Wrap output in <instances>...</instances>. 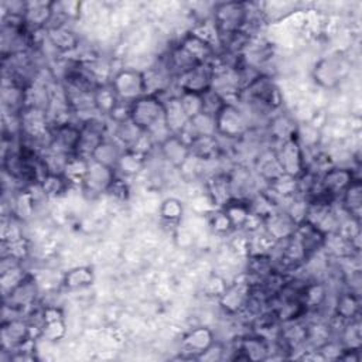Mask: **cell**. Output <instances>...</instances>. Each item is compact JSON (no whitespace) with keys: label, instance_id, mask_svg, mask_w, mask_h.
<instances>
[{"label":"cell","instance_id":"6da1fadb","mask_svg":"<svg viewBox=\"0 0 362 362\" xmlns=\"http://www.w3.org/2000/svg\"><path fill=\"white\" fill-rule=\"evenodd\" d=\"M129 119L147 134H153L157 126L168 129L164 103L156 95H144L130 103Z\"/></svg>","mask_w":362,"mask_h":362},{"label":"cell","instance_id":"7a4b0ae2","mask_svg":"<svg viewBox=\"0 0 362 362\" xmlns=\"http://www.w3.org/2000/svg\"><path fill=\"white\" fill-rule=\"evenodd\" d=\"M249 17V10L246 3L228 1L221 3L214 11V24L221 41L228 38L236 31L245 28Z\"/></svg>","mask_w":362,"mask_h":362},{"label":"cell","instance_id":"3957f363","mask_svg":"<svg viewBox=\"0 0 362 362\" xmlns=\"http://www.w3.org/2000/svg\"><path fill=\"white\" fill-rule=\"evenodd\" d=\"M113 92L120 103H133L139 98L146 95V85L141 72L137 71H122L119 72L110 83Z\"/></svg>","mask_w":362,"mask_h":362},{"label":"cell","instance_id":"277c9868","mask_svg":"<svg viewBox=\"0 0 362 362\" xmlns=\"http://www.w3.org/2000/svg\"><path fill=\"white\" fill-rule=\"evenodd\" d=\"M215 68L211 62H205L194 66L192 69L178 75V86L181 92L204 95L212 88Z\"/></svg>","mask_w":362,"mask_h":362},{"label":"cell","instance_id":"5b68a950","mask_svg":"<svg viewBox=\"0 0 362 362\" xmlns=\"http://www.w3.org/2000/svg\"><path fill=\"white\" fill-rule=\"evenodd\" d=\"M216 133L225 137H239L247 130L249 120L246 115L232 103H226L215 116Z\"/></svg>","mask_w":362,"mask_h":362},{"label":"cell","instance_id":"8992f818","mask_svg":"<svg viewBox=\"0 0 362 362\" xmlns=\"http://www.w3.org/2000/svg\"><path fill=\"white\" fill-rule=\"evenodd\" d=\"M82 181L83 185L93 192L107 191L110 184L115 181V168L93 160L92 164H88V170Z\"/></svg>","mask_w":362,"mask_h":362},{"label":"cell","instance_id":"52a82bcc","mask_svg":"<svg viewBox=\"0 0 362 362\" xmlns=\"http://www.w3.org/2000/svg\"><path fill=\"white\" fill-rule=\"evenodd\" d=\"M48 40L51 44L61 51L75 48L78 44L74 33L66 27V24H52L48 27Z\"/></svg>","mask_w":362,"mask_h":362},{"label":"cell","instance_id":"ba28073f","mask_svg":"<svg viewBox=\"0 0 362 362\" xmlns=\"http://www.w3.org/2000/svg\"><path fill=\"white\" fill-rule=\"evenodd\" d=\"M342 201L349 214L359 216L361 208V184L359 180H354L342 194Z\"/></svg>","mask_w":362,"mask_h":362},{"label":"cell","instance_id":"9c48e42d","mask_svg":"<svg viewBox=\"0 0 362 362\" xmlns=\"http://www.w3.org/2000/svg\"><path fill=\"white\" fill-rule=\"evenodd\" d=\"M92 280V274L88 272V269H76L72 270L68 276H66V286H83L90 283Z\"/></svg>","mask_w":362,"mask_h":362},{"label":"cell","instance_id":"30bf717a","mask_svg":"<svg viewBox=\"0 0 362 362\" xmlns=\"http://www.w3.org/2000/svg\"><path fill=\"white\" fill-rule=\"evenodd\" d=\"M181 214V206L177 201L174 199H170V201H165L164 202V206H163V216L167 218V219H177Z\"/></svg>","mask_w":362,"mask_h":362}]
</instances>
